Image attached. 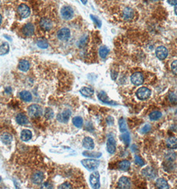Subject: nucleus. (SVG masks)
<instances>
[{
    "mask_svg": "<svg viewBox=\"0 0 177 189\" xmlns=\"http://www.w3.org/2000/svg\"><path fill=\"white\" fill-rule=\"evenodd\" d=\"M134 162H135V163L137 165L139 166H143L144 165H145V162H144L142 159L138 155H135V160H134Z\"/></svg>",
    "mask_w": 177,
    "mask_h": 189,
    "instance_id": "nucleus-39",
    "label": "nucleus"
},
{
    "mask_svg": "<svg viewBox=\"0 0 177 189\" xmlns=\"http://www.w3.org/2000/svg\"><path fill=\"white\" fill-rule=\"evenodd\" d=\"M166 159L168 161H174L176 159V154L174 152H169L166 154Z\"/></svg>",
    "mask_w": 177,
    "mask_h": 189,
    "instance_id": "nucleus-38",
    "label": "nucleus"
},
{
    "mask_svg": "<svg viewBox=\"0 0 177 189\" xmlns=\"http://www.w3.org/2000/svg\"><path fill=\"white\" fill-rule=\"evenodd\" d=\"M10 50V45L7 43H4L0 46V55H4L8 53Z\"/></svg>",
    "mask_w": 177,
    "mask_h": 189,
    "instance_id": "nucleus-30",
    "label": "nucleus"
},
{
    "mask_svg": "<svg viewBox=\"0 0 177 189\" xmlns=\"http://www.w3.org/2000/svg\"><path fill=\"white\" fill-rule=\"evenodd\" d=\"M109 52V50L108 49V48L105 46H102L100 47L99 53V55L102 59H105L107 57L108 53Z\"/></svg>",
    "mask_w": 177,
    "mask_h": 189,
    "instance_id": "nucleus-33",
    "label": "nucleus"
},
{
    "mask_svg": "<svg viewBox=\"0 0 177 189\" xmlns=\"http://www.w3.org/2000/svg\"><path fill=\"white\" fill-rule=\"evenodd\" d=\"M171 69H172L173 73L177 75V60L172 63Z\"/></svg>",
    "mask_w": 177,
    "mask_h": 189,
    "instance_id": "nucleus-42",
    "label": "nucleus"
},
{
    "mask_svg": "<svg viewBox=\"0 0 177 189\" xmlns=\"http://www.w3.org/2000/svg\"><path fill=\"white\" fill-rule=\"evenodd\" d=\"M20 98L23 101L25 102H30L32 100V96L31 93L26 90H23L20 93Z\"/></svg>",
    "mask_w": 177,
    "mask_h": 189,
    "instance_id": "nucleus-28",
    "label": "nucleus"
},
{
    "mask_svg": "<svg viewBox=\"0 0 177 189\" xmlns=\"http://www.w3.org/2000/svg\"><path fill=\"white\" fill-rule=\"evenodd\" d=\"M137 98L139 99V100H144L148 99L150 96H151V92L150 90L146 87H142V88H140L137 91Z\"/></svg>",
    "mask_w": 177,
    "mask_h": 189,
    "instance_id": "nucleus-4",
    "label": "nucleus"
},
{
    "mask_svg": "<svg viewBox=\"0 0 177 189\" xmlns=\"http://www.w3.org/2000/svg\"><path fill=\"white\" fill-rule=\"evenodd\" d=\"M107 151L111 154H113L116 151V142L113 137H109L107 143Z\"/></svg>",
    "mask_w": 177,
    "mask_h": 189,
    "instance_id": "nucleus-13",
    "label": "nucleus"
},
{
    "mask_svg": "<svg viewBox=\"0 0 177 189\" xmlns=\"http://www.w3.org/2000/svg\"><path fill=\"white\" fill-rule=\"evenodd\" d=\"M121 139L122 140V142L125 143V145L128 147L130 144V136L129 133L127 131H126L125 132H122V133L121 135Z\"/></svg>",
    "mask_w": 177,
    "mask_h": 189,
    "instance_id": "nucleus-29",
    "label": "nucleus"
},
{
    "mask_svg": "<svg viewBox=\"0 0 177 189\" xmlns=\"http://www.w3.org/2000/svg\"><path fill=\"white\" fill-rule=\"evenodd\" d=\"M131 163L130 162L127 160H124L120 162L118 164V168L121 170H124V171H127L130 168Z\"/></svg>",
    "mask_w": 177,
    "mask_h": 189,
    "instance_id": "nucleus-26",
    "label": "nucleus"
},
{
    "mask_svg": "<svg viewBox=\"0 0 177 189\" xmlns=\"http://www.w3.org/2000/svg\"><path fill=\"white\" fill-rule=\"evenodd\" d=\"M134 12L131 7H126L123 10V17L126 20H131L133 18Z\"/></svg>",
    "mask_w": 177,
    "mask_h": 189,
    "instance_id": "nucleus-19",
    "label": "nucleus"
},
{
    "mask_svg": "<svg viewBox=\"0 0 177 189\" xmlns=\"http://www.w3.org/2000/svg\"><path fill=\"white\" fill-rule=\"evenodd\" d=\"M176 113H177V110H176Z\"/></svg>",
    "mask_w": 177,
    "mask_h": 189,
    "instance_id": "nucleus-52",
    "label": "nucleus"
},
{
    "mask_svg": "<svg viewBox=\"0 0 177 189\" xmlns=\"http://www.w3.org/2000/svg\"><path fill=\"white\" fill-rule=\"evenodd\" d=\"M152 1H158V0H152Z\"/></svg>",
    "mask_w": 177,
    "mask_h": 189,
    "instance_id": "nucleus-50",
    "label": "nucleus"
},
{
    "mask_svg": "<svg viewBox=\"0 0 177 189\" xmlns=\"http://www.w3.org/2000/svg\"><path fill=\"white\" fill-rule=\"evenodd\" d=\"M32 137L31 131L29 130H24L21 133V139L23 142H28Z\"/></svg>",
    "mask_w": 177,
    "mask_h": 189,
    "instance_id": "nucleus-22",
    "label": "nucleus"
},
{
    "mask_svg": "<svg viewBox=\"0 0 177 189\" xmlns=\"http://www.w3.org/2000/svg\"><path fill=\"white\" fill-rule=\"evenodd\" d=\"M156 56L160 60L165 59L168 56V50L165 47L160 46L156 49Z\"/></svg>",
    "mask_w": 177,
    "mask_h": 189,
    "instance_id": "nucleus-8",
    "label": "nucleus"
},
{
    "mask_svg": "<svg viewBox=\"0 0 177 189\" xmlns=\"http://www.w3.org/2000/svg\"><path fill=\"white\" fill-rule=\"evenodd\" d=\"M156 186L160 189H168L169 188V186L165 179L163 178L158 179L156 181Z\"/></svg>",
    "mask_w": 177,
    "mask_h": 189,
    "instance_id": "nucleus-20",
    "label": "nucleus"
},
{
    "mask_svg": "<svg viewBox=\"0 0 177 189\" xmlns=\"http://www.w3.org/2000/svg\"><path fill=\"white\" fill-rule=\"evenodd\" d=\"M1 139L2 142L5 145H10L13 140V137L9 133H4L1 136Z\"/></svg>",
    "mask_w": 177,
    "mask_h": 189,
    "instance_id": "nucleus-24",
    "label": "nucleus"
},
{
    "mask_svg": "<svg viewBox=\"0 0 177 189\" xmlns=\"http://www.w3.org/2000/svg\"><path fill=\"white\" fill-rule=\"evenodd\" d=\"M73 125L77 127H81L83 124V120L81 117L79 116H76L73 119Z\"/></svg>",
    "mask_w": 177,
    "mask_h": 189,
    "instance_id": "nucleus-31",
    "label": "nucleus"
},
{
    "mask_svg": "<svg viewBox=\"0 0 177 189\" xmlns=\"http://www.w3.org/2000/svg\"><path fill=\"white\" fill-rule=\"evenodd\" d=\"M1 21H2V17L1 16V14H0V25H1Z\"/></svg>",
    "mask_w": 177,
    "mask_h": 189,
    "instance_id": "nucleus-49",
    "label": "nucleus"
},
{
    "mask_svg": "<svg viewBox=\"0 0 177 189\" xmlns=\"http://www.w3.org/2000/svg\"><path fill=\"white\" fill-rule=\"evenodd\" d=\"M80 93L83 96L89 98L93 95L94 90L91 88H88V87H83V88L80 90Z\"/></svg>",
    "mask_w": 177,
    "mask_h": 189,
    "instance_id": "nucleus-23",
    "label": "nucleus"
},
{
    "mask_svg": "<svg viewBox=\"0 0 177 189\" xmlns=\"http://www.w3.org/2000/svg\"><path fill=\"white\" fill-rule=\"evenodd\" d=\"M61 13L62 17L64 19L69 20L73 17L74 11L70 6H64V7L61 9Z\"/></svg>",
    "mask_w": 177,
    "mask_h": 189,
    "instance_id": "nucleus-5",
    "label": "nucleus"
},
{
    "mask_svg": "<svg viewBox=\"0 0 177 189\" xmlns=\"http://www.w3.org/2000/svg\"><path fill=\"white\" fill-rule=\"evenodd\" d=\"M168 2L170 5H177V0H168Z\"/></svg>",
    "mask_w": 177,
    "mask_h": 189,
    "instance_id": "nucleus-45",
    "label": "nucleus"
},
{
    "mask_svg": "<svg viewBox=\"0 0 177 189\" xmlns=\"http://www.w3.org/2000/svg\"><path fill=\"white\" fill-rule=\"evenodd\" d=\"M81 164L88 170H94L99 166L100 161L96 159H86L81 161Z\"/></svg>",
    "mask_w": 177,
    "mask_h": 189,
    "instance_id": "nucleus-1",
    "label": "nucleus"
},
{
    "mask_svg": "<svg viewBox=\"0 0 177 189\" xmlns=\"http://www.w3.org/2000/svg\"><path fill=\"white\" fill-rule=\"evenodd\" d=\"M53 116V110L50 108H47L46 109V117L47 119H50L52 118V117Z\"/></svg>",
    "mask_w": 177,
    "mask_h": 189,
    "instance_id": "nucleus-41",
    "label": "nucleus"
},
{
    "mask_svg": "<svg viewBox=\"0 0 177 189\" xmlns=\"http://www.w3.org/2000/svg\"><path fill=\"white\" fill-rule=\"evenodd\" d=\"M81 1L82 2V4L85 5L87 4V0H81Z\"/></svg>",
    "mask_w": 177,
    "mask_h": 189,
    "instance_id": "nucleus-47",
    "label": "nucleus"
},
{
    "mask_svg": "<svg viewBox=\"0 0 177 189\" xmlns=\"http://www.w3.org/2000/svg\"><path fill=\"white\" fill-rule=\"evenodd\" d=\"M175 13H176V15L177 16V5H175Z\"/></svg>",
    "mask_w": 177,
    "mask_h": 189,
    "instance_id": "nucleus-48",
    "label": "nucleus"
},
{
    "mask_svg": "<svg viewBox=\"0 0 177 189\" xmlns=\"http://www.w3.org/2000/svg\"><path fill=\"white\" fill-rule=\"evenodd\" d=\"M58 35V37L59 40L62 41H66L69 40V39L70 38V30L68 28H63L58 32V35Z\"/></svg>",
    "mask_w": 177,
    "mask_h": 189,
    "instance_id": "nucleus-6",
    "label": "nucleus"
},
{
    "mask_svg": "<svg viewBox=\"0 0 177 189\" xmlns=\"http://www.w3.org/2000/svg\"><path fill=\"white\" fill-rule=\"evenodd\" d=\"M37 44L39 47L41 48V49H47V48L48 47L47 42L45 40H40L37 41Z\"/></svg>",
    "mask_w": 177,
    "mask_h": 189,
    "instance_id": "nucleus-37",
    "label": "nucleus"
},
{
    "mask_svg": "<svg viewBox=\"0 0 177 189\" xmlns=\"http://www.w3.org/2000/svg\"><path fill=\"white\" fill-rule=\"evenodd\" d=\"M19 68L20 70L23 72H27L29 68V63L26 60H22L19 62Z\"/></svg>",
    "mask_w": 177,
    "mask_h": 189,
    "instance_id": "nucleus-27",
    "label": "nucleus"
},
{
    "mask_svg": "<svg viewBox=\"0 0 177 189\" xmlns=\"http://www.w3.org/2000/svg\"><path fill=\"white\" fill-rule=\"evenodd\" d=\"M170 102L173 104H177V96L175 93H170L169 96Z\"/></svg>",
    "mask_w": 177,
    "mask_h": 189,
    "instance_id": "nucleus-36",
    "label": "nucleus"
},
{
    "mask_svg": "<svg viewBox=\"0 0 177 189\" xmlns=\"http://www.w3.org/2000/svg\"><path fill=\"white\" fill-rule=\"evenodd\" d=\"M100 175L98 171H95L90 175L89 181L92 188H99L100 187Z\"/></svg>",
    "mask_w": 177,
    "mask_h": 189,
    "instance_id": "nucleus-3",
    "label": "nucleus"
},
{
    "mask_svg": "<svg viewBox=\"0 0 177 189\" xmlns=\"http://www.w3.org/2000/svg\"><path fill=\"white\" fill-rule=\"evenodd\" d=\"M167 145L169 148H177V138L175 137H170L167 140Z\"/></svg>",
    "mask_w": 177,
    "mask_h": 189,
    "instance_id": "nucleus-25",
    "label": "nucleus"
},
{
    "mask_svg": "<svg viewBox=\"0 0 177 189\" xmlns=\"http://www.w3.org/2000/svg\"><path fill=\"white\" fill-rule=\"evenodd\" d=\"M131 186V182L130 179L126 176H122L120 178L118 182V187L122 189L130 188Z\"/></svg>",
    "mask_w": 177,
    "mask_h": 189,
    "instance_id": "nucleus-10",
    "label": "nucleus"
},
{
    "mask_svg": "<svg viewBox=\"0 0 177 189\" xmlns=\"http://www.w3.org/2000/svg\"><path fill=\"white\" fill-rule=\"evenodd\" d=\"M59 188H67V189H69V188H72V187L70 183H69V182H64L63 184H62L61 185H60L59 187Z\"/></svg>",
    "mask_w": 177,
    "mask_h": 189,
    "instance_id": "nucleus-43",
    "label": "nucleus"
},
{
    "mask_svg": "<svg viewBox=\"0 0 177 189\" xmlns=\"http://www.w3.org/2000/svg\"><path fill=\"white\" fill-rule=\"evenodd\" d=\"M43 186H46V187H41V188H53V187H49V186H52V185H50L49 183H47V182H46V183H44Z\"/></svg>",
    "mask_w": 177,
    "mask_h": 189,
    "instance_id": "nucleus-46",
    "label": "nucleus"
},
{
    "mask_svg": "<svg viewBox=\"0 0 177 189\" xmlns=\"http://www.w3.org/2000/svg\"><path fill=\"white\" fill-rule=\"evenodd\" d=\"M16 122L19 125H25L29 122L28 118L23 113H19L16 116Z\"/></svg>",
    "mask_w": 177,
    "mask_h": 189,
    "instance_id": "nucleus-21",
    "label": "nucleus"
},
{
    "mask_svg": "<svg viewBox=\"0 0 177 189\" xmlns=\"http://www.w3.org/2000/svg\"><path fill=\"white\" fill-rule=\"evenodd\" d=\"M142 174L145 177L149 179H154L156 176V172L155 169L151 167H147L145 169H144L142 171Z\"/></svg>",
    "mask_w": 177,
    "mask_h": 189,
    "instance_id": "nucleus-15",
    "label": "nucleus"
},
{
    "mask_svg": "<svg viewBox=\"0 0 177 189\" xmlns=\"http://www.w3.org/2000/svg\"><path fill=\"white\" fill-rule=\"evenodd\" d=\"M151 125H149V124H146L143 127L141 131L143 133H148V132L151 130Z\"/></svg>",
    "mask_w": 177,
    "mask_h": 189,
    "instance_id": "nucleus-44",
    "label": "nucleus"
},
{
    "mask_svg": "<svg viewBox=\"0 0 177 189\" xmlns=\"http://www.w3.org/2000/svg\"><path fill=\"white\" fill-rule=\"evenodd\" d=\"M161 117H162V113L161 112H158V111H154V112H152L150 113V115H149L150 119L153 121L158 120V119H159Z\"/></svg>",
    "mask_w": 177,
    "mask_h": 189,
    "instance_id": "nucleus-32",
    "label": "nucleus"
},
{
    "mask_svg": "<svg viewBox=\"0 0 177 189\" xmlns=\"http://www.w3.org/2000/svg\"><path fill=\"white\" fill-rule=\"evenodd\" d=\"M83 146L85 149L88 150H92L95 147V143L92 138L89 137H86L83 140Z\"/></svg>",
    "mask_w": 177,
    "mask_h": 189,
    "instance_id": "nucleus-17",
    "label": "nucleus"
},
{
    "mask_svg": "<svg viewBox=\"0 0 177 189\" xmlns=\"http://www.w3.org/2000/svg\"><path fill=\"white\" fill-rule=\"evenodd\" d=\"M34 26L31 23L26 24V25H24L22 29L23 33L25 36H27V37H30V36L33 35V34L34 33Z\"/></svg>",
    "mask_w": 177,
    "mask_h": 189,
    "instance_id": "nucleus-16",
    "label": "nucleus"
},
{
    "mask_svg": "<svg viewBox=\"0 0 177 189\" xmlns=\"http://www.w3.org/2000/svg\"><path fill=\"white\" fill-rule=\"evenodd\" d=\"M97 97L99 98V100L105 104H109V105H117V104L116 102H115L110 100L109 97H108V96L107 94V93L104 91H101L99 93L98 95H97Z\"/></svg>",
    "mask_w": 177,
    "mask_h": 189,
    "instance_id": "nucleus-9",
    "label": "nucleus"
},
{
    "mask_svg": "<svg viewBox=\"0 0 177 189\" xmlns=\"http://www.w3.org/2000/svg\"><path fill=\"white\" fill-rule=\"evenodd\" d=\"M40 27L45 31H49L53 27V23L49 19L43 18L40 21Z\"/></svg>",
    "mask_w": 177,
    "mask_h": 189,
    "instance_id": "nucleus-14",
    "label": "nucleus"
},
{
    "mask_svg": "<svg viewBox=\"0 0 177 189\" xmlns=\"http://www.w3.org/2000/svg\"><path fill=\"white\" fill-rule=\"evenodd\" d=\"M131 82L136 86L141 85L144 82L143 75L140 73H135L131 76Z\"/></svg>",
    "mask_w": 177,
    "mask_h": 189,
    "instance_id": "nucleus-7",
    "label": "nucleus"
},
{
    "mask_svg": "<svg viewBox=\"0 0 177 189\" xmlns=\"http://www.w3.org/2000/svg\"><path fill=\"white\" fill-rule=\"evenodd\" d=\"M119 125L120 131H121L122 133V132H125L126 131H127V124H126L125 120V119L123 118H120L119 121Z\"/></svg>",
    "mask_w": 177,
    "mask_h": 189,
    "instance_id": "nucleus-35",
    "label": "nucleus"
},
{
    "mask_svg": "<svg viewBox=\"0 0 177 189\" xmlns=\"http://www.w3.org/2000/svg\"><path fill=\"white\" fill-rule=\"evenodd\" d=\"M83 155L86 156V157H95V158H99L101 157V153H97V152H90V151H84L83 153Z\"/></svg>",
    "mask_w": 177,
    "mask_h": 189,
    "instance_id": "nucleus-34",
    "label": "nucleus"
},
{
    "mask_svg": "<svg viewBox=\"0 0 177 189\" xmlns=\"http://www.w3.org/2000/svg\"><path fill=\"white\" fill-rule=\"evenodd\" d=\"M29 116L31 118H37L42 114V108L37 104H32L28 108Z\"/></svg>",
    "mask_w": 177,
    "mask_h": 189,
    "instance_id": "nucleus-2",
    "label": "nucleus"
},
{
    "mask_svg": "<svg viewBox=\"0 0 177 189\" xmlns=\"http://www.w3.org/2000/svg\"><path fill=\"white\" fill-rule=\"evenodd\" d=\"M91 19L93 21L94 23L96 24V25H97V26L98 27H101V25H102L101 21L99 19H98L97 17L93 16V15H91Z\"/></svg>",
    "mask_w": 177,
    "mask_h": 189,
    "instance_id": "nucleus-40",
    "label": "nucleus"
},
{
    "mask_svg": "<svg viewBox=\"0 0 177 189\" xmlns=\"http://www.w3.org/2000/svg\"><path fill=\"white\" fill-rule=\"evenodd\" d=\"M17 11L19 16L23 18L28 17L30 14V9L25 4H21L17 9Z\"/></svg>",
    "mask_w": 177,
    "mask_h": 189,
    "instance_id": "nucleus-11",
    "label": "nucleus"
},
{
    "mask_svg": "<svg viewBox=\"0 0 177 189\" xmlns=\"http://www.w3.org/2000/svg\"><path fill=\"white\" fill-rule=\"evenodd\" d=\"M71 115V112L69 110H65L61 113L58 116V119L62 123H67Z\"/></svg>",
    "mask_w": 177,
    "mask_h": 189,
    "instance_id": "nucleus-12",
    "label": "nucleus"
},
{
    "mask_svg": "<svg viewBox=\"0 0 177 189\" xmlns=\"http://www.w3.org/2000/svg\"><path fill=\"white\" fill-rule=\"evenodd\" d=\"M0 181H1V178H0Z\"/></svg>",
    "mask_w": 177,
    "mask_h": 189,
    "instance_id": "nucleus-51",
    "label": "nucleus"
},
{
    "mask_svg": "<svg viewBox=\"0 0 177 189\" xmlns=\"http://www.w3.org/2000/svg\"><path fill=\"white\" fill-rule=\"evenodd\" d=\"M44 178L43 173L41 171L36 172L32 176V182L35 185H40L43 181Z\"/></svg>",
    "mask_w": 177,
    "mask_h": 189,
    "instance_id": "nucleus-18",
    "label": "nucleus"
}]
</instances>
